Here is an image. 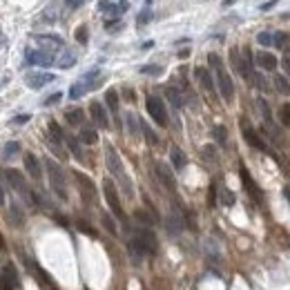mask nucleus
Returning <instances> with one entry per match:
<instances>
[{
  "label": "nucleus",
  "instance_id": "obj_26",
  "mask_svg": "<svg viewBox=\"0 0 290 290\" xmlns=\"http://www.w3.org/2000/svg\"><path fill=\"white\" fill-rule=\"evenodd\" d=\"M65 116H67V123H69V125H80V123L85 121L83 110H78V107H76V110H69Z\"/></svg>",
  "mask_w": 290,
  "mask_h": 290
},
{
  "label": "nucleus",
  "instance_id": "obj_43",
  "mask_svg": "<svg viewBox=\"0 0 290 290\" xmlns=\"http://www.w3.org/2000/svg\"><path fill=\"white\" fill-rule=\"evenodd\" d=\"M100 219H103V226L107 228V232H110V234H116V232H118V230H116V226H114V221H112V216H110V214H103Z\"/></svg>",
  "mask_w": 290,
  "mask_h": 290
},
{
  "label": "nucleus",
  "instance_id": "obj_52",
  "mask_svg": "<svg viewBox=\"0 0 290 290\" xmlns=\"http://www.w3.org/2000/svg\"><path fill=\"white\" fill-rule=\"evenodd\" d=\"M284 65H286V69L290 72V56H286V58H284Z\"/></svg>",
  "mask_w": 290,
  "mask_h": 290
},
{
  "label": "nucleus",
  "instance_id": "obj_35",
  "mask_svg": "<svg viewBox=\"0 0 290 290\" xmlns=\"http://www.w3.org/2000/svg\"><path fill=\"white\" fill-rule=\"evenodd\" d=\"M257 42H259V45H264V47H272V34H270V32L257 34Z\"/></svg>",
  "mask_w": 290,
  "mask_h": 290
},
{
  "label": "nucleus",
  "instance_id": "obj_32",
  "mask_svg": "<svg viewBox=\"0 0 290 290\" xmlns=\"http://www.w3.org/2000/svg\"><path fill=\"white\" fill-rule=\"evenodd\" d=\"M279 121H281V125L290 130V103H284L279 107Z\"/></svg>",
  "mask_w": 290,
  "mask_h": 290
},
{
  "label": "nucleus",
  "instance_id": "obj_47",
  "mask_svg": "<svg viewBox=\"0 0 290 290\" xmlns=\"http://www.w3.org/2000/svg\"><path fill=\"white\" fill-rule=\"evenodd\" d=\"M29 118H32V114H18L16 118H14V121L11 123H16V125H22V123H27L29 121Z\"/></svg>",
  "mask_w": 290,
  "mask_h": 290
},
{
  "label": "nucleus",
  "instance_id": "obj_33",
  "mask_svg": "<svg viewBox=\"0 0 290 290\" xmlns=\"http://www.w3.org/2000/svg\"><path fill=\"white\" fill-rule=\"evenodd\" d=\"M76 40L80 42V45H87V40H90V32H87V25H80L78 29H76Z\"/></svg>",
  "mask_w": 290,
  "mask_h": 290
},
{
  "label": "nucleus",
  "instance_id": "obj_51",
  "mask_svg": "<svg viewBox=\"0 0 290 290\" xmlns=\"http://www.w3.org/2000/svg\"><path fill=\"white\" fill-rule=\"evenodd\" d=\"M274 5H277V0H268V2H264V5H261V11H268V9H272Z\"/></svg>",
  "mask_w": 290,
  "mask_h": 290
},
{
  "label": "nucleus",
  "instance_id": "obj_8",
  "mask_svg": "<svg viewBox=\"0 0 290 290\" xmlns=\"http://www.w3.org/2000/svg\"><path fill=\"white\" fill-rule=\"evenodd\" d=\"M25 266H27V268H29V272H32L34 277H36V281L42 286V288H47V290H60V288H58V286H56V281H54L52 277H49V274L45 272V270H42L40 266L36 264V261H34V259L25 257Z\"/></svg>",
  "mask_w": 290,
  "mask_h": 290
},
{
  "label": "nucleus",
  "instance_id": "obj_30",
  "mask_svg": "<svg viewBox=\"0 0 290 290\" xmlns=\"http://www.w3.org/2000/svg\"><path fill=\"white\" fill-rule=\"evenodd\" d=\"M7 221L11 223V226H22V212L18 206H11V212L7 214Z\"/></svg>",
  "mask_w": 290,
  "mask_h": 290
},
{
  "label": "nucleus",
  "instance_id": "obj_39",
  "mask_svg": "<svg viewBox=\"0 0 290 290\" xmlns=\"http://www.w3.org/2000/svg\"><path fill=\"white\" fill-rule=\"evenodd\" d=\"M150 20H152V9H150V7H145V9H143L141 14H138L136 22H138V25H148Z\"/></svg>",
  "mask_w": 290,
  "mask_h": 290
},
{
  "label": "nucleus",
  "instance_id": "obj_15",
  "mask_svg": "<svg viewBox=\"0 0 290 290\" xmlns=\"http://www.w3.org/2000/svg\"><path fill=\"white\" fill-rule=\"evenodd\" d=\"M5 176H7L9 185H11V188H14L16 192H20V194H25V196H32V194H29V190H27V185H25V176H22L18 170L9 168V170L5 172Z\"/></svg>",
  "mask_w": 290,
  "mask_h": 290
},
{
  "label": "nucleus",
  "instance_id": "obj_27",
  "mask_svg": "<svg viewBox=\"0 0 290 290\" xmlns=\"http://www.w3.org/2000/svg\"><path fill=\"white\" fill-rule=\"evenodd\" d=\"M165 94H168L170 103H172L176 110H179V107H183V96L179 94V90H174V87H168V90H165Z\"/></svg>",
  "mask_w": 290,
  "mask_h": 290
},
{
  "label": "nucleus",
  "instance_id": "obj_6",
  "mask_svg": "<svg viewBox=\"0 0 290 290\" xmlns=\"http://www.w3.org/2000/svg\"><path fill=\"white\" fill-rule=\"evenodd\" d=\"M145 105H148V114L154 118V123H158L161 127L168 125V110H165V103L158 96H148V100H145Z\"/></svg>",
  "mask_w": 290,
  "mask_h": 290
},
{
  "label": "nucleus",
  "instance_id": "obj_40",
  "mask_svg": "<svg viewBox=\"0 0 290 290\" xmlns=\"http://www.w3.org/2000/svg\"><path fill=\"white\" fill-rule=\"evenodd\" d=\"M18 286L14 284V281L9 279V277H5V274H0V290H16Z\"/></svg>",
  "mask_w": 290,
  "mask_h": 290
},
{
  "label": "nucleus",
  "instance_id": "obj_16",
  "mask_svg": "<svg viewBox=\"0 0 290 290\" xmlns=\"http://www.w3.org/2000/svg\"><path fill=\"white\" fill-rule=\"evenodd\" d=\"M90 114H92V118H94V123L98 127H110V118H107V112H105V107L100 105L98 100H94L90 105Z\"/></svg>",
  "mask_w": 290,
  "mask_h": 290
},
{
  "label": "nucleus",
  "instance_id": "obj_11",
  "mask_svg": "<svg viewBox=\"0 0 290 290\" xmlns=\"http://www.w3.org/2000/svg\"><path fill=\"white\" fill-rule=\"evenodd\" d=\"M25 60H27V65H38V67H49V65H54V56L47 52H42V49H27Z\"/></svg>",
  "mask_w": 290,
  "mask_h": 290
},
{
  "label": "nucleus",
  "instance_id": "obj_28",
  "mask_svg": "<svg viewBox=\"0 0 290 290\" xmlns=\"http://www.w3.org/2000/svg\"><path fill=\"white\" fill-rule=\"evenodd\" d=\"M65 141H67V145H69V150H72V154H74L78 161H83V150H80V145H78V138L67 136V134H65Z\"/></svg>",
  "mask_w": 290,
  "mask_h": 290
},
{
  "label": "nucleus",
  "instance_id": "obj_17",
  "mask_svg": "<svg viewBox=\"0 0 290 290\" xmlns=\"http://www.w3.org/2000/svg\"><path fill=\"white\" fill-rule=\"evenodd\" d=\"M254 60H257V65L261 69H266V72H272V69H277V65H279L277 56L270 52H259L257 56H254Z\"/></svg>",
  "mask_w": 290,
  "mask_h": 290
},
{
  "label": "nucleus",
  "instance_id": "obj_49",
  "mask_svg": "<svg viewBox=\"0 0 290 290\" xmlns=\"http://www.w3.org/2000/svg\"><path fill=\"white\" fill-rule=\"evenodd\" d=\"M60 98H63V94H52L47 100H45V105H54V103H58Z\"/></svg>",
  "mask_w": 290,
  "mask_h": 290
},
{
  "label": "nucleus",
  "instance_id": "obj_24",
  "mask_svg": "<svg viewBox=\"0 0 290 290\" xmlns=\"http://www.w3.org/2000/svg\"><path fill=\"white\" fill-rule=\"evenodd\" d=\"M90 92V85L85 83V80H78V83H74L72 85V90H69V98H80L83 94H87Z\"/></svg>",
  "mask_w": 290,
  "mask_h": 290
},
{
  "label": "nucleus",
  "instance_id": "obj_48",
  "mask_svg": "<svg viewBox=\"0 0 290 290\" xmlns=\"http://www.w3.org/2000/svg\"><path fill=\"white\" fill-rule=\"evenodd\" d=\"M83 2H85V0H65V5H67L69 9H76V7H80Z\"/></svg>",
  "mask_w": 290,
  "mask_h": 290
},
{
  "label": "nucleus",
  "instance_id": "obj_56",
  "mask_svg": "<svg viewBox=\"0 0 290 290\" xmlns=\"http://www.w3.org/2000/svg\"><path fill=\"white\" fill-rule=\"evenodd\" d=\"M2 250H5V239L0 237V252H2Z\"/></svg>",
  "mask_w": 290,
  "mask_h": 290
},
{
  "label": "nucleus",
  "instance_id": "obj_29",
  "mask_svg": "<svg viewBox=\"0 0 290 290\" xmlns=\"http://www.w3.org/2000/svg\"><path fill=\"white\" fill-rule=\"evenodd\" d=\"M105 103H107V107H110L112 112H118V94H116V90H107L105 92Z\"/></svg>",
  "mask_w": 290,
  "mask_h": 290
},
{
  "label": "nucleus",
  "instance_id": "obj_4",
  "mask_svg": "<svg viewBox=\"0 0 290 290\" xmlns=\"http://www.w3.org/2000/svg\"><path fill=\"white\" fill-rule=\"evenodd\" d=\"M45 168H47V174H49V185H52V190L56 192L60 199H67V188H65V174L60 170V165L52 158H45Z\"/></svg>",
  "mask_w": 290,
  "mask_h": 290
},
{
  "label": "nucleus",
  "instance_id": "obj_7",
  "mask_svg": "<svg viewBox=\"0 0 290 290\" xmlns=\"http://www.w3.org/2000/svg\"><path fill=\"white\" fill-rule=\"evenodd\" d=\"M103 192H105V201H107V206L112 208V212H114L121 221H125V212H123L121 208V199H118V192H116V185L112 183L110 179L103 181Z\"/></svg>",
  "mask_w": 290,
  "mask_h": 290
},
{
  "label": "nucleus",
  "instance_id": "obj_53",
  "mask_svg": "<svg viewBox=\"0 0 290 290\" xmlns=\"http://www.w3.org/2000/svg\"><path fill=\"white\" fill-rule=\"evenodd\" d=\"M284 196L288 199V203H290V188H284Z\"/></svg>",
  "mask_w": 290,
  "mask_h": 290
},
{
  "label": "nucleus",
  "instance_id": "obj_21",
  "mask_svg": "<svg viewBox=\"0 0 290 290\" xmlns=\"http://www.w3.org/2000/svg\"><path fill=\"white\" fill-rule=\"evenodd\" d=\"M54 63H56L60 69H69V67H74L76 56L72 52H65V49H63V54H60V56L54 58Z\"/></svg>",
  "mask_w": 290,
  "mask_h": 290
},
{
  "label": "nucleus",
  "instance_id": "obj_36",
  "mask_svg": "<svg viewBox=\"0 0 290 290\" xmlns=\"http://www.w3.org/2000/svg\"><path fill=\"white\" fill-rule=\"evenodd\" d=\"M18 152H20V145H18L16 141H9V143H7V145H5V156H7V158L16 156Z\"/></svg>",
  "mask_w": 290,
  "mask_h": 290
},
{
  "label": "nucleus",
  "instance_id": "obj_37",
  "mask_svg": "<svg viewBox=\"0 0 290 290\" xmlns=\"http://www.w3.org/2000/svg\"><path fill=\"white\" fill-rule=\"evenodd\" d=\"M161 72H163L161 65H143L141 67V74H150V76H158Z\"/></svg>",
  "mask_w": 290,
  "mask_h": 290
},
{
  "label": "nucleus",
  "instance_id": "obj_23",
  "mask_svg": "<svg viewBox=\"0 0 290 290\" xmlns=\"http://www.w3.org/2000/svg\"><path fill=\"white\" fill-rule=\"evenodd\" d=\"M272 47L290 49V36H288L286 32H277V34H272Z\"/></svg>",
  "mask_w": 290,
  "mask_h": 290
},
{
  "label": "nucleus",
  "instance_id": "obj_10",
  "mask_svg": "<svg viewBox=\"0 0 290 290\" xmlns=\"http://www.w3.org/2000/svg\"><path fill=\"white\" fill-rule=\"evenodd\" d=\"M239 125H241V134H243V138H246V143H248L250 148L261 150V152H268V145H266V141L259 136L257 132H254L248 123H246V118H241V121H239Z\"/></svg>",
  "mask_w": 290,
  "mask_h": 290
},
{
  "label": "nucleus",
  "instance_id": "obj_45",
  "mask_svg": "<svg viewBox=\"0 0 290 290\" xmlns=\"http://www.w3.org/2000/svg\"><path fill=\"white\" fill-rule=\"evenodd\" d=\"M78 230L80 232H85V234H90V237H96V232H94V228H90L85 221H78Z\"/></svg>",
  "mask_w": 290,
  "mask_h": 290
},
{
  "label": "nucleus",
  "instance_id": "obj_12",
  "mask_svg": "<svg viewBox=\"0 0 290 290\" xmlns=\"http://www.w3.org/2000/svg\"><path fill=\"white\" fill-rule=\"evenodd\" d=\"M36 42H40V47H42V52H47V54H56V52H60V49H65L63 45V38L60 36H54V34H45V36H36Z\"/></svg>",
  "mask_w": 290,
  "mask_h": 290
},
{
  "label": "nucleus",
  "instance_id": "obj_2",
  "mask_svg": "<svg viewBox=\"0 0 290 290\" xmlns=\"http://www.w3.org/2000/svg\"><path fill=\"white\" fill-rule=\"evenodd\" d=\"M105 161H107V170L112 172V176H116V181L121 183L125 196L127 199H134V185H132V181H130V176H127L125 168H123V161H121V156H118V152H116L112 145H105Z\"/></svg>",
  "mask_w": 290,
  "mask_h": 290
},
{
  "label": "nucleus",
  "instance_id": "obj_31",
  "mask_svg": "<svg viewBox=\"0 0 290 290\" xmlns=\"http://www.w3.org/2000/svg\"><path fill=\"white\" fill-rule=\"evenodd\" d=\"M80 141L87 143V145H94V143L98 141V134H96L94 130H90V127H85L83 132H80Z\"/></svg>",
  "mask_w": 290,
  "mask_h": 290
},
{
  "label": "nucleus",
  "instance_id": "obj_25",
  "mask_svg": "<svg viewBox=\"0 0 290 290\" xmlns=\"http://www.w3.org/2000/svg\"><path fill=\"white\" fill-rule=\"evenodd\" d=\"M272 83H274V90L279 92V94H286V96L290 94V80L286 76H274Z\"/></svg>",
  "mask_w": 290,
  "mask_h": 290
},
{
  "label": "nucleus",
  "instance_id": "obj_44",
  "mask_svg": "<svg viewBox=\"0 0 290 290\" xmlns=\"http://www.w3.org/2000/svg\"><path fill=\"white\" fill-rule=\"evenodd\" d=\"M134 216H136L138 221H145V223H154V219H156V216H150V214H145V212H143V210H136V212H134Z\"/></svg>",
  "mask_w": 290,
  "mask_h": 290
},
{
  "label": "nucleus",
  "instance_id": "obj_13",
  "mask_svg": "<svg viewBox=\"0 0 290 290\" xmlns=\"http://www.w3.org/2000/svg\"><path fill=\"white\" fill-rule=\"evenodd\" d=\"M54 80H56L54 74H47V72H34V74H27L25 83H27V87H32V90H40V87L54 83Z\"/></svg>",
  "mask_w": 290,
  "mask_h": 290
},
{
  "label": "nucleus",
  "instance_id": "obj_1",
  "mask_svg": "<svg viewBox=\"0 0 290 290\" xmlns=\"http://www.w3.org/2000/svg\"><path fill=\"white\" fill-rule=\"evenodd\" d=\"M127 250H130V257L134 261H141L143 257H150V254L156 252V237L154 232L148 230V228H138L134 232V237L127 243Z\"/></svg>",
  "mask_w": 290,
  "mask_h": 290
},
{
  "label": "nucleus",
  "instance_id": "obj_50",
  "mask_svg": "<svg viewBox=\"0 0 290 290\" xmlns=\"http://www.w3.org/2000/svg\"><path fill=\"white\" fill-rule=\"evenodd\" d=\"M105 27H107V32H118L123 25H121V22H107Z\"/></svg>",
  "mask_w": 290,
  "mask_h": 290
},
{
  "label": "nucleus",
  "instance_id": "obj_5",
  "mask_svg": "<svg viewBox=\"0 0 290 290\" xmlns=\"http://www.w3.org/2000/svg\"><path fill=\"white\" fill-rule=\"evenodd\" d=\"M74 181H76V185H78V192H80V196H83V201L85 203H90V206H94L96 203V185H94V181L87 176V174H83V172H78V170H74Z\"/></svg>",
  "mask_w": 290,
  "mask_h": 290
},
{
  "label": "nucleus",
  "instance_id": "obj_22",
  "mask_svg": "<svg viewBox=\"0 0 290 290\" xmlns=\"http://www.w3.org/2000/svg\"><path fill=\"white\" fill-rule=\"evenodd\" d=\"M165 226H168V232H170V234H179V232L183 230V221H181L176 214H170L168 219H165Z\"/></svg>",
  "mask_w": 290,
  "mask_h": 290
},
{
  "label": "nucleus",
  "instance_id": "obj_14",
  "mask_svg": "<svg viewBox=\"0 0 290 290\" xmlns=\"http://www.w3.org/2000/svg\"><path fill=\"white\" fill-rule=\"evenodd\" d=\"M154 172H156V179L161 181V183L168 188V190H176V179H174V174H172V170L168 168L165 163H156L154 165Z\"/></svg>",
  "mask_w": 290,
  "mask_h": 290
},
{
  "label": "nucleus",
  "instance_id": "obj_54",
  "mask_svg": "<svg viewBox=\"0 0 290 290\" xmlns=\"http://www.w3.org/2000/svg\"><path fill=\"white\" fill-rule=\"evenodd\" d=\"M237 0H223V7H230V5H234Z\"/></svg>",
  "mask_w": 290,
  "mask_h": 290
},
{
  "label": "nucleus",
  "instance_id": "obj_9",
  "mask_svg": "<svg viewBox=\"0 0 290 290\" xmlns=\"http://www.w3.org/2000/svg\"><path fill=\"white\" fill-rule=\"evenodd\" d=\"M239 176H241V183H243V188L248 190V194L252 196L257 203H264V192H261V188H259L257 183H254V179L250 176V172H248V168L246 165H239Z\"/></svg>",
  "mask_w": 290,
  "mask_h": 290
},
{
  "label": "nucleus",
  "instance_id": "obj_34",
  "mask_svg": "<svg viewBox=\"0 0 290 290\" xmlns=\"http://www.w3.org/2000/svg\"><path fill=\"white\" fill-rule=\"evenodd\" d=\"M125 121H127V127H130V132L136 134L138 127H141V121L136 118V114H125Z\"/></svg>",
  "mask_w": 290,
  "mask_h": 290
},
{
  "label": "nucleus",
  "instance_id": "obj_42",
  "mask_svg": "<svg viewBox=\"0 0 290 290\" xmlns=\"http://www.w3.org/2000/svg\"><path fill=\"white\" fill-rule=\"evenodd\" d=\"M221 203L223 206H232L234 203V194L230 190H226V188H221Z\"/></svg>",
  "mask_w": 290,
  "mask_h": 290
},
{
  "label": "nucleus",
  "instance_id": "obj_46",
  "mask_svg": "<svg viewBox=\"0 0 290 290\" xmlns=\"http://www.w3.org/2000/svg\"><path fill=\"white\" fill-rule=\"evenodd\" d=\"M203 156H206L208 161H214V158H216L214 148H212V145H206V148H203Z\"/></svg>",
  "mask_w": 290,
  "mask_h": 290
},
{
  "label": "nucleus",
  "instance_id": "obj_18",
  "mask_svg": "<svg viewBox=\"0 0 290 290\" xmlns=\"http://www.w3.org/2000/svg\"><path fill=\"white\" fill-rule=\"evenodd\" d=\"M25 168H27V172H29V176L32 179H40V174H42V170H40V163H38V158L34 156L32 152H27L25 154Z\"/></svg>",
  "mask_w": 290,
  "mask_h": 290
},
{
  "label": "nucleus",
  "instance_id": "obj_41",
  "mask_svg": "<svg viewBox=\"0 0 290 290\" xmlns=\"http://www.w3.org/2000/svg\"><path fill=\"white\" fill-rule=\"evenodd\" d=\"M214 138H216V141H219V143H221V145H223V143H226V138H228L226 127H223V125H216V127H214Z\"/></svg>",
  "mask_w": 290,
  "mask_h": 290
},
{
  "label": "nucleus",
  "instance_id": "obj_19",
  "mask_svg": "<svg viewBox=\"0 0 290 290\" xmlns=\"http://www.w3.org/2000/svg\"><path fill=\"white\" fill-rule=\"evenodd\" d=\"M194 76L199 78L201 87H203L206 92H214V83H212V76H210V72H208V69L196 67V69H194Z\"/></svg>",
  "mask_w": 290,
  "mask_h": 290
},
{
  "label": "nucleus",
  "instance_id": "obj_20",
  "mask_svg": "<svg viewBox=\"0 0 290 290\" xmlns=\"http://www.w3.org/2000/svg\"><path fill=\"white\" fill-rule=\"evenodd\" d=\"M170 158H172L174 170H183V168H185V163H188V158H185L183 150L176 148V145H172V150H170Z\"/></svg>",
  "mask_w": 290,
  "mask_h": 290
},
{
  "label": "nucleus",
  "instance_id": "obj_55",
  "mask_svg": "<svg viewBox=\"0 0 290 290\" xmlns=\"http://www.w3.org/2000/svg\"><path fill=\"white\" fill-rule=\"evenodd\" d=\"M5 203V192H2V188H0V206Z\"/></svg>",
  "mask_w": 290,
  "mask_h": 290
},
{
  "label": "nucleus",
  "instance_id": "obj_3",
  "mask_svg": "<svg viewBox=\"0 0 290 290\" xmlns=\"http://www.w3.org/2000/svg\"><path fill=\"white\" fill-rule=\"evenodd\" d=\"M208 63H210V67L214 69L216 85H219V92H221L223 100L230 103V100L234 98V83H232L230 74H228L226 67H223V60L219 58V54H210V56H208Z\"/></svg>",
  "mask_w": 290,
  "mask_h": 290
},
{
  "label": "nucleus",
  "instance_id": "obj_38",
  "mask_svg": "<svg viewBox=\"0 0 290 290\" xmlns=\"http://www.w3.org/2000/svg\"><path fill=\"white\" fill-rule=\"evenodd\" d=\"M141 130H143V134H145V138H148V143H150V145H156V143H158L156 134H154L152 130H150V127L145 125V123H143V121H141Z\"/></svg>",
  "mask_w": 290,
  "mask_h": 290
}]
</instances>
